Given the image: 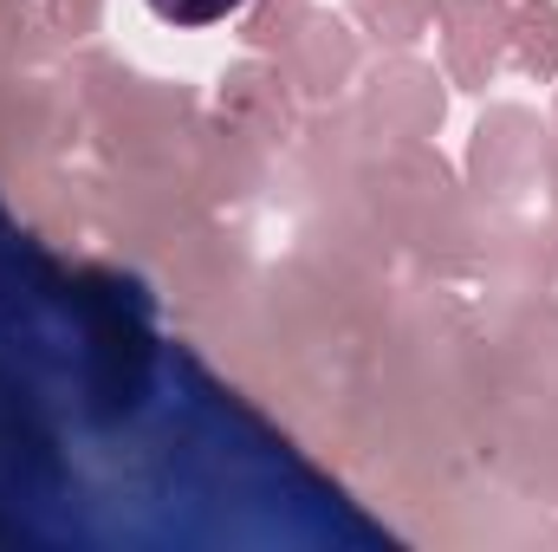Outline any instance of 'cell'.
<instances>
[{"mask_svg": "<svg viewBox=\"0 0 558 552\" xmlns=\"http://www.w3.org/2000/svg\"><path fill=\"white\" fill-rule=\"evenodd\" d=\"M247 0H149V13L156 20H169V26H221L228 13H241Z\"/></svg>", "mask_w": 558, "mask_h": 552, "instance_id": "1", "label": "cell"}]
</instances>
